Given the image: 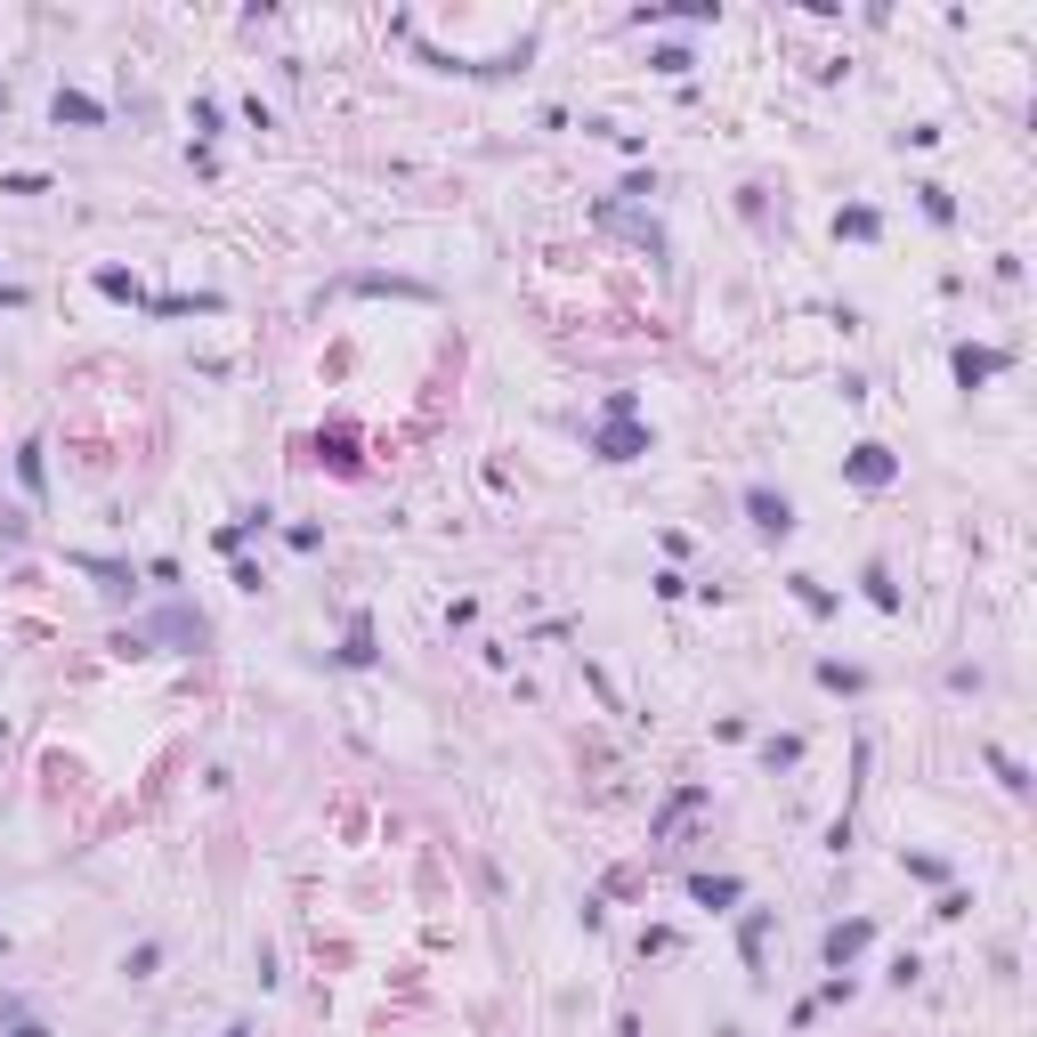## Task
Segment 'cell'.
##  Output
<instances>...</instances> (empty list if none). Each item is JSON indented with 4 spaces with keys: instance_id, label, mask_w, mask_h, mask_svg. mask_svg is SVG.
<instances>
[{
    "instance_id": "obj_1",
    "label": "cell",
    "mask_w": 1037,
    "mask_h": 1037,
    "mask_svg": "<svg viewBox=\"0 0 1037 1037\" xmlns=\"http://www.w3.org/2000/svg\"><path fill=\"white\" fill-rule=\"evenodd\" d=\"M745 511H754L762 535H795V503H786L778 487H745Z\"/></svg>"
},
{
    "instance_id": "obj_2",
    "label": "cell",
    "mask_w": 1037,
    "mask_h": 1037,
    "mask_svg": "<svg viewBox=\"0 0 1037 1037\" xmlns=\"http://www.w3.org/2000/svg\"><path fill=\"white\" fill-rule=\"evenodd\" d=\"M843 479H852V487H891V479H900V463H891L884 446H852V463H843Z\"/></svg>"
},
{
    "instance_id": "obj_3",
    "label": "cell",
    "mask_w": 1037,
    "mask_h": 1037,
    "mask_svg": "<svg viewBox=\"0 0 1037 1037\" xmlns=\"http://www.w3.org/2000/svg\"><path fill=\"white\" fill-rule=\"evenodd\" d=\"M867 932H876V924H867V916H859V924H835V932H827V965L843 972V965H852L859 948H867Z\"/></svg>"
},
{
    "instance_id": "obj_4",
    "label": "cell",
    "mask_w": 1037,
    "mask_h": 1037,
    "mask_svg": "<svg viewBox=\"0 0 1037 1037\" xmlns=\"http://www.w3.org/2000/svg\"><path fill=\"white\" fill-rule=\"evenodd\" d=\"M998 365H1005L998 349H957V381H965V389H972V381H989Z\"/></svg>"
},
{
    "instance_id": "obj_5",
    "label": "cell",
    "mask_w": 1037,
    "mask_h": 1037,
    "mask_svg": "<svg viewBox=\"0 0 1037 1037\" xmlns=\"http://www.w3.org/2000/svg\"><path fill=\"white\" fill-rule=\"evenodd\" d=\"M819 681H827V690H843V697H859V690H867V673H859V665H819Z\"/></svg>"
},
{
    "instance_id": "obj_6",
    "label": "cell",
    "mask_w": 1037,
    "mask_h": 1037,
    "mask_svg": "<svg viewBox=\"0 0 1037 1037\" xmlns=\"http://www.w3.org/2000/svg\"><path fill=\"white\" fill-rule=\"evenodd\" d=\"M697 900L721 908V900H738V884H730V876H697Z\"/></svg>"
},
{
    "instance_id": "obj_7",
    "label": "cell",
    "mask_w": 1037,
    "mask_h": 1037,
    "mask_svg": "<svg viewBox=\"0 0 1037 1037\" xmlns=\"http://www.w3.org/2000/svg\"><path fill=\"white\" fill-rule=\"evenodd\" d=\"M16 1037H49V1029H16Z\"/></svg>"
}]
</instances>
